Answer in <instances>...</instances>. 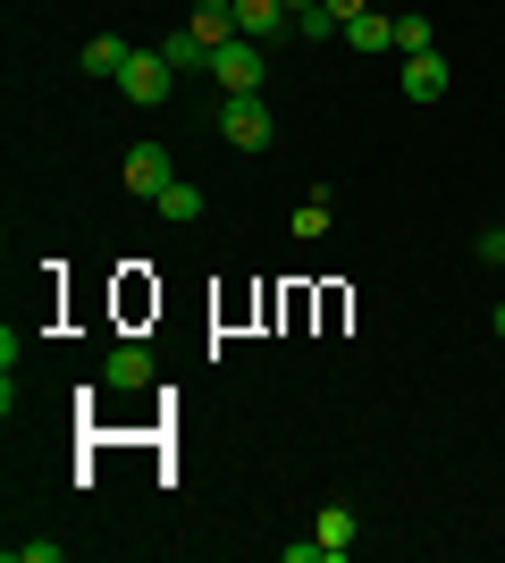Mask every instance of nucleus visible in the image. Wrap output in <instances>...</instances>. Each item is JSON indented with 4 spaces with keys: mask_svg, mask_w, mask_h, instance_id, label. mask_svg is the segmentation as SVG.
Masks as SVG:
<instances>
[{
    "mask_svg": "<svg viewBox=\"0 0 505 563\" xmlns=\"http://www.w3.org/2000/svg\"><path fill=\"white\" fill-rule=\"evenodd\" d=\"M202 202H211V194H202V186H186V177H177V186H168L161 202H152V211H161V219H177V228H186V219H202Z\"/></svg>",
    "mask_w": 505,
    "mask_h": 563,
    "instance_id": "ddd939ff",
    "label": "nucleus"
},
{
    "mask_svg": "<svg viewBox=\"0 0 505 563\" xmlns=\"http://www.w3.org/2000/svg\"><path fill=\"white\" fill-rule=\"evenodd\" d=\"M345 43L354 51H396V18H387V9H362V18H345Z\"/></svg>",
    "mask_w": 505,
    "mask_h": 563,
    "instance_id": "6e6552de",
    "label": "nucleus"
},
{
    "mask_svg": "<svg viewBox=\"0 0 505 563\" xmlns=\"http://www.w3.org/2000/svg\"><path fill=\"white\" fill-rule=\"evenodd\" d=\"M211 76H219V93H262L270 85V59L253 34H228V43L211 51Z\"/></svg>",
    "mask_w": 505,
    "mask_h": 563,
    "instance_id": "f257e3e1",
    "label": "nucleus"
},
{
    "mask_svg": "<svg viewBox=\"0 0 505 563\" xmlns=\"http://www.w3.org/2000/svg\"><path fill=\"white\" fill-rule=\"evenodd\" d=\"M278 25H287V0H237V34H253V43H278Z\"/></svg>",
    "mask_w": 505,
    "mask_h": 563,
    "instance_id": "0eeeda50",
    "label": "nucleus"
},
{
    "mask_svg": "<svg viewBox=\"0 0 505 563\" xmlns=\"http://www.w3.org/2000/svg\"><path fill=\"white\" fill-rule=\"evenodd\" d=\"M421 51H438L430 43V18H396V59H421Z\"/></svg>",
    "mask_w": 505,
    "mask_h": 563,
    "instance_id": "dca6fc26",
    "label": "nucleus"
},
{
    "mask_svg": "<svg viewBox=\"0 0 505 563\" xmlns=\"http://www.w3.org/2000/svg\"><path fill=\"white\" fill-rule=\"evenodd\" d=\"M371 9H396V0H371Z\"/></svg>",
    "mask_w": 505,
    "mask_h": 563,
    "instance_id": "4be33fe9",
    "label": "nucleus"
},
{
    "mask_svg": "<svg viewBox=\"0 0 505 563\" xmlns=\"http://www.w3.org/2000/svg\"><path fill=\"white\" fill-rule=\"evenodd\" d=\"M312 539L329 547V563H337V555H354V514H345V505H320V521H312Z\"/></svg>",
    "mask_w": 505,
    "mask_h": 563,
    "instance_id": "9d476101",
    "label": "nucleus"
},
{
    "mask_svg": "<svg viewBox=\"0 0 505 563\" xmlns=\"http://www.w3.org/2000/svg\"><path fill=\"white\" fill-rule=\"evenodd\" d=\"M287 9H312V0H287Z\"/></svg>",
    "mask_w": 505,
    "mask_h": 563,
    "instance_id": "412c9836",
    "label": "nucleus"
},
{
    "mask_svg": "<svg viewBox=\"0 0 505 563\" xmlns=\"http://www.w3.org/2000/svg\"><path fill=\"white\" fill-rule=\"evenodd\" d=\"M270 135H278V126H270V101H262V93H219V143L262 152Z\"/></svg>",
    "mask_w": 505,
    "mask_h": 563,
    "instance_id": "f03ea898",
    "label": "nucleus"
},
{
    "mask_svg": "<svg viewBox=\"0 0 505 563\" xmlns=\"http://www.w3.org/2000/svg\"><path fill=\"white\" fill-rule=\"evenodd\" d=\"M119 177H127V194H135V202H161V194L177 186V161H168L161 143H135V152H127V168H119Z\"/></svg>",
    "mask_w": 505,
    "mask_h": 563,
    "instance_id": "7ed1b4c3",
    "label": "nucleus"
},
{
    "mask_svg": "<svg viewBox=\"0 0 505 563\" xmlns=\"http://www.w3.org/2000/svg\"><path fill=\"white\" fill-rule=\"evenodd\" d=\"M488 329H497V336H505V303H497V311H488Z\"/></svg>",
    "mask_w": 505,
    "mask_h": 563,
    "instance_id": "aec40b11",
    "label": "nucleus"
},
{
    "mask_svg": "<svg viewBox=\"0 0 505 563\" xmlns=\"http://www.w3.org/2000/svg\"><path fill=\"white\" fill-rule=\"evenodd\" d=\"M168 85H177V68H168L161 51H135V59L119 68V93H127V101H144V110H152V101H168Z\"/></svg>",
    "mask_w": 505,
    "mask_h": 563,
    "instance_id": "20e7f679",
    "label": "nucleus"
},
{
    "mask_svg": "<svg viewBox=\"0 0 505 563\" xmlns=\"http://www.w3.org/2000/svg\"><path fill=\"white\" fill-rule=\"evenodd\" d=\"M396 85H405V101H447V59H438V51H421V59H405V68H396Z\"/></svg>",
    "mask_w": 505,
    "mask_h": 563,
    "instance_id": "39448f33",
    "label": "nucleus"
},
{
    "mask_svg": "<svg viewBox=\"0 0 505 563\" xmlns=\"http://www.w3.org/2000/svg\"><path fill=\"white\" fill-rule=\"evenodd\" d=\"M9 555H25V563H59V539H18Z\"/></svg>",
    "mask_w": 505,
    "mask_h": 563,
    "instance_id": "f3484780",
    "label": "nucleus"
},
{
    "mask_svg": "<svg viewBox=\"0 0 505 563\" xmlns=\"http://www.w3.org/2000/svg\"><path fill=\"white\" fill-rule=\"evenodd\" d=\"M295 235H304V244H320V235H329V186H312V202L295 211Z\"/></svg>",
    "mask_w": 505,
    "mask_h": 563,
    "instance_id": "2eb2a0df",
    "label": "nucleus"
},
{
    "mask_svg": "<svg viewBox=\"0 0 505 563\" xmlns=\"http://www.w3.org/2000/svg\"><path fill=\"white\" fill-rule=\"evenodd\" d=\"M127 59H135V43H127V34H94V43H85V76H119Z\"/></svg>",
    "mask_w": 505,
    "mask_h": 563,
    "instance_id": "9b49d317",
    "label": "nucleus"
},
{
    "mask_svg": "<svg viewBox=\"0 0 505 563\" xmlns=\"http://www.w3.org/2000/svg\"><path fill=\"white\" fill-rule=\"evenodd\" d=\"M101 378H110L119 396H135V387H152V353L144 345H119L110 362H101Z\"/></svg>",
    "mask_w": 505,
    "mask_h": 563,
    "instance_id": "423d86ee",
    "label": "nucleus"
},
{
    "mask_svg": "<svg viewBox=\"0 0 505 563\" xmlns=\"http://www.w3.org/2000/svg\"><path fill=\"white\" fill-rule=\"evenodd\" d=\"M186 25H194V34H202V43L219 51L228 34H237V0H194V18H186Z\"/></svg>",
    "mask_w": 505,
    "mask_h": 563,
    "instance_id": "1a4fd4ad",
    "label": "nucleus"
},
{
    "mask_svg": "<svg viewBox=\"0 0 505 563\" xmlns=\"http://www.w3.org/2000/svg\"><path fill=\"white\" fill-rule=\"evenodd\" d=\"M329 9H337V18H362V9H371V0H329Z\"/></svg>",
    "mask_w": 505,
    "mask_h": 563,
    "instance_id": "6ab92c4d",
    "label": "nucleus"
},
{
    "mask_svg": "<svg viewBox=\"0 0 505 563\" xmlns=\"http://www.w3.org/2000/svg\"><path fill=\"white\" fill-rule=\"evenodd\" d=\"M161 59H168V68H211V43H202L194 25H177V34L161 43Z\"/></svg>",
    "mask_w": 505,
    "mask_h": 563,
    "instance_id": "f8f14e48",
    "label": "nucleus"
},
{
    "mask_svg": "<svg viewBox=\"0 0 505 563\" xmlns=\"http://www.w3.org/2000/svg\"><path fill=\"white\" fill-rule=\"evenodd\" d=\"M481 261H488V269H505V228H481Z\"/></svg>",
    "mask_w": 505,
    "mask_h": 563,
    "instance_id": "a211bd4d",
    "label": "nucleus"
},
{
    "mask_svg": "<svg viewBox=\"0 0 505 563\" xmlns=\"http://www.w3.org/2000/svg\"><path fill=\"white\" fill-rule=\"evenodd\" d=\"M295 34H304V43H329V34H345V18H337L329 0H312V9H295Z\"/></svg>",
    "mask_w": 505,
    "mask_h": 563,
    "instance_id": "4468645a",
    "label": "nucleus"
}]
</instances>
